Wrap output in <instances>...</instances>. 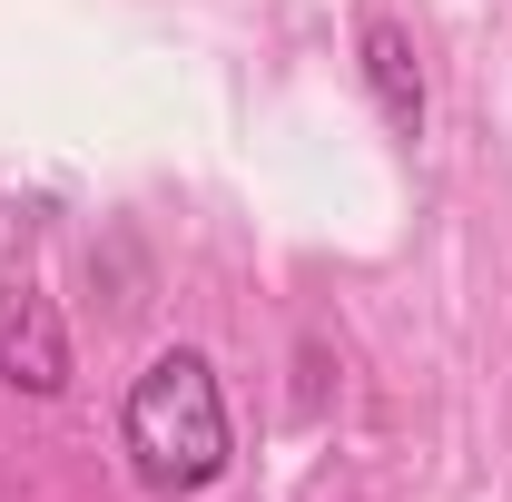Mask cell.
Wrapping results in <instances>:
<instances>
[{
    "instance_id": "3957f363",
    "label": "cell",
    "mask_w": 512,
    "mask_h": 502,
    "mask_svg": "<svg viewBox=\"0 0 512 502\" xmlns=\"http://www.w3.org/2000/svg\"><path fill=\"white\" fill-rule=\"evenodd\" d=\"M355 50H365V89H375L384 128H404V138H414V128H424V69H414V30H404V20H384V10H375Z\"/></svg>"
},
{
    "instance_id": "7a4b0ae2",
    "label": "cell",
    "mask_w": 512,
    "mask_h": 502,
    "mask_svg": "<svg viewBox=\"0 0 512 502\" xmlns=\"http://www.w3.org/2000/svg\"><path fill=\"white\" fill-rule=\"evenodd\" d=\"M0 384L20 394H69V325L30 276H0Z\"/></svg>"
},
{
    "instance_id": "6da1fadb",
    "label": "cell",
    "mask_w": 512,
    "mask_h": 502,
    "mask_svg": "<svg viewBox=\"0 0 512 502\" xmlns=\"http://www.w3.org/2000/svg\"><path fill=\"white\" fill-rule=\"evenodd\" d=\"M119 443H128V473H138L158 502L207 493V483L237 463V434H227L217 365H207L197 345H168V355H148V365H138V384H128V404H119Z\"/></svg>"
}]
</instances>
